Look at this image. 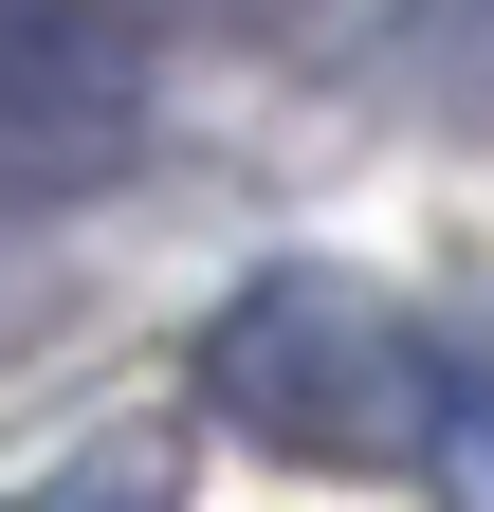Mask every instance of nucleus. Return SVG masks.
I'll return each instance as SVG.
<instances>
[{
    "label": "nucleus",
    "instance_id": "nucleus-2",
    "mask_svg": "<svg viewBox=\"0 0 494 512\" xmlns=\"http://www.w3.org/2000/svg\"><path fill=\"white\" fill-rule=\"evenodd\" d=\"M165 110V37L147 0H0V202L110 183Z\"/></svg>",
    "mask_w": 494,
    "mask_h": 512
},
{
    "label": "nucleus",
    "instance_id": "nucleus-1",
    "mask_svg": "<svg viewBox=\"0 0 494 512\" xmlns=\"http://www.w3.org/2000/svg\"><path fill=\"white\" fill-rule=\"evenodd\" d=\"M202 403L257 439V458H312V476H440V403H458V330L385 311L366 275H257L202 330Z\"/></svg>",
    "mask_w": 494,
    "mask_h": 512
},
{
    "label": "nucleus",
    "instance_id": "nucleus-3",
    "mask_svg": "<svg viewBox=\"0 0 494 512\" xmlns=\"http://www.w3.org/2000/svg\"><path fill=\"white\" fill-rule=\"evenodd\" d=\"M421 494H494V348H458V403H440V476Z\"/></svg>",
    "mask_w": 494,
    "mask_h": 512
}]
</instances>
